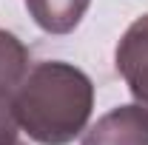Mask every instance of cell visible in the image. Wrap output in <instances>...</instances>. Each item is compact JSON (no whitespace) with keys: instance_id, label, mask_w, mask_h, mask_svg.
Returning a JSON list of instances; mask_svg holds the SVG:
<instances>
[{"instance_id":"2","label":"cell","mask_w":148,"mask_h":145,"mask_svg":"<svg viewBox=\"0 0 148 145\" xmlns=\"http://www.w3.org/2000/svg\"><path fill=\"white\" fill-rule=\"evenodd\" d=\"M114 66L125 80L134 103L148 114V14L137 17L123 31L114 49Z\"/></svg>"},{"instance_id":"7","label":"cell","mask_w":148,"mask_h":145,"mask_svg":"<svg viewBox=\"0 0 148 145\" xmlns=\"http://www.w3.org/2000/svg\"><path fill=\"white\" fill-rule=\"evenodd\" d=\"M12 145H29V142H23V140H17V142H12Z\"/></svg>"},{"instance_id":"3","label":"cell","mask_w":148,"mask_h":145,"mask_svg":"<svg viewBox=\"0 0 148 145\" xmlns=\"http://www.w3.org/2000/svg\"><path fill=\"white\" fill-rule=\"evenodd\" d=\"M80 145H148V114L137 103L117 105L83 131Z\"/></svg>"},{"instance_id":"5","label":"cell","mask_w":148,"mask_h":145,"mask_svg":"<svg viewBox=\"0 0 148 145\" xmlns=\"http://www.w3.org/2000/svg\"><path fill=\"white\" fill-rule=\"evenodd\" d=\"M29 68V49L17 40V34L0 29V88L14 91Z\"/></svg>"},{"instance_id":"4","label":"cell","mask_w":148,"mask_h":145,"mask_svg":"<svg viewBox=\"0 0 148 145\" xmlns=\"http://www.w3.org/2000/svg\"><path fill=\"white\" fill-rule=\"evenodd\" d=\"M23 3H26L32 20L49 34L74 31L91 6V0H23Z\"/></svg>"},{"instance_id":"1","label":"cell","mask_w":148,"mask_h":145,"mask_svg":"<svg viewBox=\"0 0 148 145\" xmlns=\"http://www.w3.org/2000/svg\"><path fill=\"white\" fill-rule=\"evenodd\" d=\"M20 131L40 145L74 142L91 120L94 83L91 77L63 60L32 66L12 91Z\"/></svg>"},{"instance_id":"6","label":"cell","mask_w":148,"mask_h":145,"mask_svg":"<svg viewBox=\"0 0 148 145\" xmlns=\"http://www.w3.org/2000/svg\"><path fill=\"white\" fill-rule=\"evenodd\" d=\"M20 140V122L14 114V100L12 91L0 88V145H12Z\"/></svg>"}]
</instances>
